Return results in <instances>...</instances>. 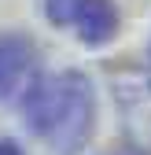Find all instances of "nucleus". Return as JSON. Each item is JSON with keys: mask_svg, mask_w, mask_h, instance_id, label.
<instances>
[{"mask_svg": "<svg viewBox=\"0 0 151 155\" xmlns=\"http://www.w3.org/2000/svg\"><path fill=\"white\" fill-rule=\"evenodd\" d=\"M22 114L33 137H41L55 155H78L96 126V96L81 70L44 74L26 89Z\"/></svg>", "mask_w": 151, "mask_h": 155, "instance_id": "f257e3e1", "label": "nucleus"}, {"mask_svg": "<svg viewBox=\"0 0 151 155\" xmlns=\"http://www.w3.org/2000/svg\"><path fill=\"white\" fill-rule=\"evenodd\" d=\"M44 18L52 26H74L88 48H103L118 33L114 0H44Z\"/></svg>", "mask_w": 151, "mask_h": 155, "instance_id": "f03ea898", "label": "nucleus"}, {"mask_svg": "<svg viewBox=\"0 0 151 155\" xmlns=\"http://www.w3.org/2000/svg\"><path fill=\"white\" fill-rule=\"evenodd\" d=\"M111 85H114V107L125 140L137 151L151 155V78L140 70H122Z\"/></svg>", "mask_w": 151, "mask_h": 155, "instance_id": "7ed1b4c3", "label": "nucleus"}, {"mask_svg": "<svg viewBox=\"0 0 151 155\" xmlns=\"http://www.w3.org/2000/svg\"><path fill=\"white\" fill-rule=\"evenodd\" d=\"M37 67V45L26 33H0V100L22 92L26 78Z\"/></svg>", "mask_w": 151, "mask_h": 155, "instance_id": "20e7f679", "label": "nucleus"}, {"mask_svg": "<svg viewBox=\"0 0 151 155\" xmlns=\"http://www.w3.org/2000/svg\"><path fill=\"white\" fill-rule=\"evenodd\" d=\"M0 155H22V148H18L15 140H8V137H4V140H0Z\"/></svg>", "mask_w": 151, "mask_h": 155, "instance_id": "39448f33", "label": "nucleus"}]
</instances>
